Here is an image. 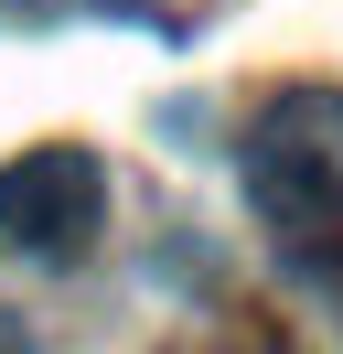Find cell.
Masks as SVG:
<instances>
[{
  "instance_id": "cell-4",
  "label": "cell",
  "mask_w": 343,
  "mask_h": 354,
  "mask_svg": "<svg viewBox=\"0 0 343 354\" xmlns=\"http://www.w3.org/2000/svg\"><path fill=\"white\" fill-rule=\"evenodd\" d=\"M0 344H21V322H0Z\"/></svg>"
},
{
  "instance_id": "cell-1",
  "label": "cell",
  "mask_w": 343,
  "mask_h": 354,
  "mask_svg": "<svg viewBox=\"0 0 343 354\" xmlns=\"http://www.w3.org/2000/svg\"><path fill=\"white\" fill-rule=\"evenodd\" d=\"M247 204L311 279L343 268V86H290L247 129Z\"/></svg>"
},
{
  "instance_id": "cell-2",
  "label": "cell",
  "mask_w": 343,
  "mask_h": 354,
  "mask_svg": "<svg viewBox=\"0 0 343 354\" xmlns=\"http://www.w3.org/2000/svg\"><path fill=\"white\" fill-rule=\"evenodd\" d=\"M97 225H107V172H97V151L54 140V151H21L11 172H0V236H11L21 258L75 268L86 247H97Z\"/></svg>"
},
{
  "instance_id": "cell-3",
  "label": "cell",
  "mask_w": 343,
  "mask_h": 354,
  "mask_svg": "<svg viewBox=\"0 0 343 354\" xmlns=\"http://www.w3.org/2000/svg\"><path fill=\"white\" fill-rule=\"evenodd\" d=\"M107 11H150V0H107Z\"/></svg>"
}]
</instances>
